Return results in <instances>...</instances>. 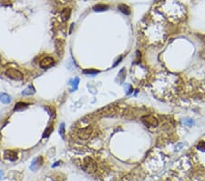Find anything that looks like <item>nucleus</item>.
<instances>
[{
  "mask_svg": "<svg viewBox=\"0 0 205 181\" xmlns=\"http://www.w3.org/2000/svg\"><path fill=\"white\" fill-rule=\"evenodd\" d=\"M36 93V90L34 89L33 86H29L28 88H26L22 92V95H32Z\"/></svg>",
  "mask_w": 205,
  "mask_h": 181,
  "instance_id": "nucleus-12",
  "label": "nucleus"
},
{
  "mask_svg": "<svg viewBox=\"0 0 205 181\" xmlns=\"http://www.w3.org/2000/svg\"><path fill=\"white\" fill-rule=\"evenodd\" d=\"M54 64V60L51 57H46L39 62V66L42 69H47Z\"/></svg>",
  "mask_w": 205,
  "mask_h": 181,
  "instance_id": "nucleus-5",
  "label": "nucleus"
},
{
  "mask_svg": "<svg viewBox=\"0 0 205 181\" xmlns=\"http://www.w3.org/2000/svg\"><path fill=\"white\" fill-rule=\"evenodd\" d=\"M83 73H84V74L94 75V74H97V73H99V72H98V71H96V69H84V71H83Z\"/></svg>",
  "mask_w": 205,
  "mask_h": 181,
  "instance_id": "nucleus-14",
  "label": "nucleus"
},
{
  "mask_svg": "<svg viewBox=\"0 0 205 181\" xmlns=\"http://www.w3.org/2000/svg\"><path fill=\"white\" fill-rule=\"evenodd\" d=\"M119 9L123 13L125 14V15H129L131 14V8H129V6L125 4H120L119 5Z\"/></svg>",
  "mask_w": 205,
  "mask_h": 181,
  "instance_id": "nucleus-9",
  "label": "nucleus"
},
{
  "mask_svg": "<svg viewBox=\"0 0 205 181\" xmlns=\"http://www.w3.org/2000/svg\"><path fill=\"white\" fill-rule=\"evenodd\" d=\"M6 75L8 78L16 80V81H22L23 80V74L20 72L18 69H9L6 72Z\"/></svg>",
  "mask_w": 205,
  "mask_h": 181,
  "instance_id": "nucleus-2",
  "label": "nucleus"
},
{
  "mask_svg": "<svg viewBox=\"0 0 205 181\" xmlns=\"http://www.w3.org/2000/svg\"><path fill=\"white\" fill-rule=\"evenodd\" d=\"M197 147L202 151H205V142H201L199 145H198Z\"/></svg>",
  "mask_w": 205,
  "mask_h": 181,
  "instance_id": "nucleus-17",
  "label": "nucleus"
},
{
  "mask_svg": "<svg viewBox=\"0 0 205 181\" xmlns=\"http://www.w3.org/2000/svg\"><path fill=\"white\" fill-rule=\"evenodd\" d=\"M79 83V78H75V79H74V81H73V83H72V85H73V90H77Z\"/></svg>",
  "mask_w": 205,
  "mask_h": 181,
  "instance_id": "nucleus-16",
  "label": "nucleus"
},
{
  "mask_svg": "<svg viewBox=\"0 0 205 181\" xmlns=\"http://www.w3.org/2000/svg\"><path fill=\"white\" fill-rule=\"evenodd\" d=\"M141 121H142L143 123L146 125V126H149V127H156L157 125L159 124L158 120H157L155 117L150 116V115L143 116L141 118Z\"/></svg>",
  "mask_w": 205,
  "mask_h": 181,
  "instance_id": "nucleus-3",
  "label": "nucleus"
},
{
  "mask_svg": "<svg viewBox=\"0 0 205 181\" xmlns=\"http://www.w3.org/2000/svg\"><path fill=\"white\" fill-rule=\"evenodd\" d=\"M59 135L62 137H64V135H65V124L64 123H61L59 127Z\"/></svg>",
  "mask_w": 205,
  "mask_h": 181,
  "instance_id": "nucleus-15",
  "label": "nucleus"
},
{
  "mask_svg": "<svg viewBox=\"0 0 205 181\" xmlns=\"http://www.w3.org/2000/svg\"><path fill=\"white\" fill-rule=\"evenodd\" d=\"M28 107V104L26 102H19L16 104V106L14 107V110L15 111H21V110H24L26 108Z\"/></svg>",
  "mask_w": 205,
  "mask_h": 181,
  "instance_id": "nucleus-10",
  "label": "nucleus"
},
{
  "mask_svg": "<svg viewBox=\"0 0 205 181\" xmlns=\"http://www.w3.org/2000/svg\"><path fill=\"white\" fill-rule=\"evenodd\" d=\"M2 176H3V173H2L1 171H0V178H1V177H2Z\"/></svg>",
  "mask_w": 205,
  "mask_h": 181,
  "instance_id": "nucleus-19",
  "label": "nucleus"
},
{
  "mask_svg": "<svg viewBox=\"0 0 205 181\" xmlns=\"http://www.w3.org/2000/svg\"><path fill=\"white\" fill-rule=\"evenodd\" d=\"M70 9L69 8H65L63 9L62 13H61V18H62L63 21H67V20L70 17Z\"/></svg>",
  "mask_w": 205,
  "mask_h": 181,
  "instance_id": "nucleus-11",
  "label": "nucleus"
},
{
  "mask_svg": "<svg viewBox=\"0 0 205 181\" xmlns=\"http://www.w3.org/2000/svg\"><path fill=\"white\" fill-rule=\"evenodd\" d=\"M108 8V5H104V4H98L93 6V10L97 11V12H101V11H105Z\"/></svg>",
  "mask_w": 205,
  "mask_h": 181,
  "instance_id": "nucleus-8",
  "label": "nucleus"
},
{
  "mask_svg": "<svg viewBox=\"0 0 205 181\" xmlns=\"http://www.w3.org/2000/svg\"><path fill=\"white\" fill-rule=\"evenodd\" d=\"M0 101L3 103H10L11 102V97L6 94V93H0Z\"/></svg>",
  "mask_w": 205,
  "mask_h": 181,
  "instance_id": "nucleus-7",
  "label": "nucleus"
},
{
  "mask_svg": "<svg viewBox=\"0 0 205 181\" xmlns=\"http://www.w3.org/2000/svg\"><path fill=\"white\" fill-rule=\"evenodd\" d=\"M5 156L6 158H8L11 161H15L17 158V154L16 151H13V150H6L5 152Z\"/></svg>",
  "mask_w": 205,
  "mask_h": 181,
  "instance_id": "nucleus-6",
  "label": "nucleus"
},
{
  "mask_svg": "<svg viewBox=\"0 0 205 181\" xmlns=\"http://www.w3.org/2000/svg\"><path fill=\"white\" fill-rule=\"evenodd\" d=\"M122 60V57H120V58H119V60H117V62H116V63L114 64V67H115L116 65H117V64H119V63H120V60Z\"/></svg>",
  "mask_w": 205,
  "mask_h": 181,
  "instance_id": "nucleus-18",
  "label": "nucleus"
},
{
  "mask_svg": "<svg viewBox=\"0 0 205 181\" xmlns=\"http://www.w3.org/2000/svg\"><path fill=\"white\" fill-rule=\"evenodd\" d=\"M83 169L86 172L93 173L94 171H96V169H97V165H96V162L91 157H87L83 162Z\"/></svg>",
  "mask_w": 205,
  "mask_h": 181,
  "instance_id": "nucleus-1",
  "label": "nucleus"
},
{
  "mask_svg": "<svg viewBox=\"0 0 205 181\" xmlns=\"http://www.w3.org/2000/svg\"><path fill=\"white\" fill-rule=\"evenodd\" d=\"M92 135V127L87 126L85 128H82L78 132V136L81 140H87Z\"/></svg>",
  "mask_w": 205,
  "mask_h": 181,
  "instance_id": "nucleus-4",
  "label": "nucleus"
},
{
  "mask_svg": "<svg viewBox=\"0 0 205 181\" xmlns=\"http://www.w3.org/2000/svg\"><path fill=\"white\" fill-rule=\"evenodd\" d=\"M52 132H53V127L49 126V127H47V128L45 130L44 134H43V137H47V136H49V135H50V134L52 133Z\"/></svg>",
  "mask_w": 205,
  "mask_h": 181,
  "instance_id": "nucleus-13",
  "label": "nucleus"
}]
</instances>
